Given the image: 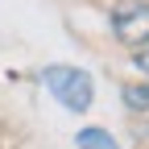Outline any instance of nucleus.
<instances>
[{
  "label": "nucleus",
  "mask_w": 149,
  "mask_h": 149,
  "mask_svg": "<svg viewBox=\"0 0 149 149\" xmlns=\"http://www.w3.org/2000/svg\"><path fill=\"white\" fill-rule=\"evenodd\" d=\"M42 83L54 100L70 112H87L91 100H95V83H91V74L79 70V66H46L42 70Z\"/></svg>",
  "instance_id": "obj_1"
},
{
  "label": "nucleus",
  "mask_w": 149,
  "mask_h": 149,
  "mask_svg": "<svg viewBox=\"0 0 149 149\" xmlns=\"http://www.w3.org/2000/svg\"><path fill=\"white\" fill-rule=\"evenodd\" d=\"M137 4H145V8H149V0H137Z\"/></svg>",
  "instance_id": "obj_6"
},
{
  "label": "nucleus",
  "mask_w": 149,
  "mask_h": 149,
  "mask_svg": "<svg viewBox=\"0 0 149 149\" xmlns=\"http://www.w3.org/2000/svg\"><path fill=\"white\" fill-rule=\"evenodd\" d=\"M133 66H137V70L145 74V79H149V46H141V50H137V58H133Z\"/></svg>",
  "instance_id": "obj_5"
},
{
  "label": "nucleus",
  "mask_w": 149,
  "mask_h": 149,
  "mask_svg": "<svg viewBox=\"0 0 149 149\" xmlns=\"http://www.w3.org/2000/svg\"><path fill=\"white\" fill-rule=\"evenodd\" d=\"M74 145L79 149H120L116 141H112V133H104V128H95V124L79 128V133H74Z\"/></svg>",
  "instance_id": "obj_3"
},
{
  "label": "nucleus",
  "mask_w": 149,
  "mask_h": 149,
  "mask_svg": "<svg viewBox=\"0 0 149 149\" xmlns=\"http://www.w3.org/2000/svg\"><path fill=\"white\" fill-rule=\"evenodd\" d=\"M112 33H116V42L128 46V50L149 46V8L145 4H120L112 13Z\"/></svg>",
  "instance_id": "obj_2"
},
{
  "label": "nucleus",
  "mask_w": 149,
  "mask_h": 149,
  "mask_svg": "<svg viewBox=\"0 0 149 149\" xmlns=\"http://www.w3.org/2000/svg\"><path fill=\"white\" fill-rule=\"evenodd\" d=\"M124 104L133 112H149V83H124Z\"/></svg>",
  "instance_id": "obj_4"
}]
</instances>
